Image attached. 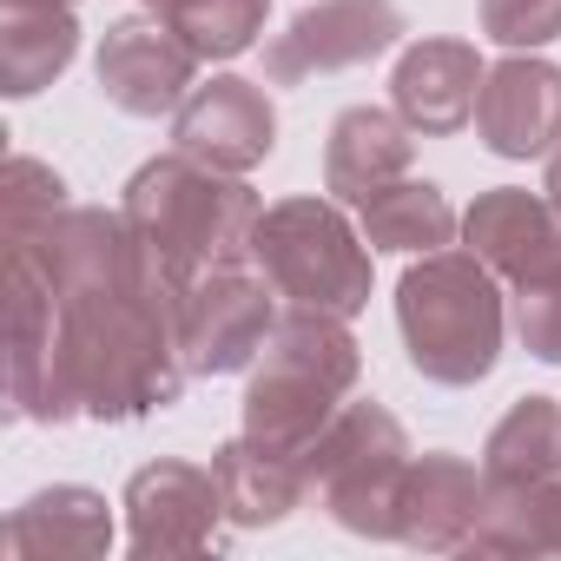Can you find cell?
<instances>
[{"instance_id": "obj_1", "label": "cell", "mask_w": 561, "mask_h": 561, "mask_svg": "<svg viewBox=\"0 0 561 561\" xmlns=\"http://www.w3.org/2000/svg\"><path fill=\"white\" fill-rule=\"evenodd\" d=\"M60 364L80 410L100 423H133L179 403L192 377L179 357V291L133 277L60 298Z\"/></svg>"}, {"instance_id": "obj_2", "label": "cell", "mask_w": 561, "mask_h": 561, "mask_svg": "<svg viewBox=\"0 0 561 561\" xmlns=\"http://www.w3.org/2000/svg\"><path fill=\"white\" fill-rule=\"evenodd\" d=\"M119 211L146 238V251L165 271L172 291H185L192 277H205L218 264H244L251 238H257V218H264L257 192L238 172H218V165H205L179 146L165 159H146L126 179Z\"/></svg>"}, {"instance_id": "obj_3", "label": "cell", "mask_w": 561, "mask_h": 561, "mask_svg": "<svg viewBox=\"0 0 561 561\" xmlns=\"http://www.w3.org/2000/svg\"><path fill=\"white\" fill-rule=\"evenodd\" d=\"M357 377H364V351L344 331V318L291 305L271 324L257 370L244 383V436L311 456L331 416L344 410V397L357 390Z\"/></svg>"}, {"instance_id": "obj_4", "label": "cell", "mask_w": 561, "mask_h": 561, "mask_svg": "<svg viewBox=\"0 0 561 561\" xmlns=\"http://www.w3.org/2000/svg\"><path fill=\"white\" fill-rule=\"evenodd\" d=\"M397 331L410 370L469 390L502 364V285L476 251H423L397 285Z\"/></svg>"}, {"instance_id": "obj_5", "label": "cell", "mask_w": 561, "mask_h": 561, "mask_svg": "<svg viewBox=\"0 0 561 561\" xmlns=\"http://www.w3.org/2000/svg\"><path fill=\"white\" fill-rule=\"evenodd\" d=\"M257 271L277 285V298L357 318L370 305V251L351 231L337 198H277L257 218L251 238Z\"/></svg>"}, {"instance_id": "obj_6", "label": "cell", "mask_w": 561, "mask_h": 561, "mask_svg": "<svg viewBox=\"0 0 561 561\" xmlns=\"http://www.w3.org/2000/svg\"><path fill=\"white\" fill-rule=\"evenodd\" d=\"M403 476H410V436L383 403H344L311 449L318 502L331 508L337 528L370 535V541H397Z\"/></svg>"}, {"instance_id": "obj_7", "label": "cell", "mask_w": 561, "mask_h": 561, "mask_svg": "<svg viewBox=\"0 0 561 561\" xmlns=\"http://www.w3.org/2000/svg\"><path fill=\"white\" fill-rule=\"evenodd\" d=\"M8 403L27 423L87 416L60 364V291L21 244H8Z\"/></svg>"}, {"instance_id": "obj_8", "label": "cell", "mask_w": 561, "mask_h": 561, "mask_svg": "<svg viewBox=\"0 0 561 561\" xmlns=\"http://www.w3.org/2000/svg\"><path fill=\"white\" fill-rule=\"evenodd\" d=\"M271 277L244 264H218L179 291V357L192 377H231L251 370L277 311H271Z\"/></svg>"}, {"instance_id": "obj_9", "label": "cell", "mask_w": 561, "mask_h": 561, "mask_svg": "<svg viewBox=\"0 0 561 561\" xmlns=\"http://www.w3.org/2000/svg\"><path fill=\"white\" fill-rule=\"evenodd\" d=\"M397 41H403L397 0H318V8H305L264 47V73L277 87H298V80H318V73L364 67V60L390 54Z\"/></svg>"}, {"instance_id": "obj_10", "label": "cell", "mask_w": 561, "mask_h": 561, "mask_svg": "<svg viewBox=\"0 0 561 561\" xmlns=\"http://www.w3.org/2000/svg\"><path fill=\"white\" fill-rule=\"evenodd\" d=\"M218 515H225V495H218V476L198 469V462H146L133 469L126 482V541L133 554H205L218 548Z\"/></svg>"}, {"instance_id": "obj_11", "label": "cell", "mask_w": 561, "mask_h": 561, "mask_svg": "<svg viewBox=\"0 0 561 561\" xmlns=\"http://www.w3.org/2000/svg\"><path fill=\"white\" fill-rule=\"evenodd\" d=\"M100 93L106 106L133 113V119H159V113H179L185 93H192V73H198V54L165 27V21H113L106 41H100Z\"/></svg>"}, {"instance_id": "obj_12", "label": "cell", "mask_w": 561, "mask_h": 561, "mask_svg": "<svg viewBox=\"0 0 561 561\" xmlns=\"http://www.w3.org/2000/svg\"><path fill=\"white\" fill-rule=\"evenodd\" d=\"M172 146L218 165V172H251L271 159L277 146V106L257 80H238V73H218L211 87H192L185 106L172 113Z\"/></svg>"}, {"instance_id": "obj_13", "label": "cell", "mask_w": 561, "mask_h": 561, "mask_svg": "<svg viewBox=\"0 0 561 561\" xmlns=\"http://www.w3.org/2000/svg\"><path fill=\"white\" fill-rule=\"evenodd\" d=\"M462 238L469 251L508 277V285H541V277H561V205L522 185H495L462 211Z\"/></svg>"}, {"instance_id": "obj_14", "label": "cell", "mask_w": 561, "mask_h": 561, "mask_svg": "<svg viewBox=\"0 0 561 561\" xmlns=\"http://www.w3.org/2000/svg\"><path fill=\"white\" fill-rule=\"evenodd\" d=\"M476 139L495 159H548L561 146V67L535 54H508L489 67L476 100Z\"/></svg>"}, {"instance_id": "obj_15", "label": "cell", "mask_w": 561, "mask_h": 561, "mask_svg": "<svg viewBox=\"0 0 561 561\" xmlns=\"http://www.w3.org/2000/svg\"><path fill=\"white\" fill-rule=\"evenodd\" d=\"M482 502H489V476L469 469L462 456H449V449L410 456V476L397 495V541L423 548V554H456V548H469Z\"/></svg>"}, {"instance_id": "obj_16", "label": "cell", "mask_w": 561, "mask_h": 561, "mask_svg": "<svg viewBox=\"0 0 561 561\" xmlns=\"http://www.w3.org/2000/svg\"><path fill=\"white\" fill-rule=\"evenodd\" d=\"M482 54L469 41H416L397 54V73H390V106L423 133V139H449L476 119V100H482Z\"/></svg>"}, {"instance_id": "obj_17", "label": "cell", "mask_w": 561, "mask_h": 561, "mask_svg": "<svg viewBox=\"0 0 561 561\" xmlns=\"http://www.w3.org/2000/svg\"><path fill=\"white\" fill-rule=\"evenodd\" d=\"M211 476H218V495H225V522H238V528H277V522H291L318 495L311 456L271 449L257 436L218 443L211 449Z\"/></svg>"}, {"instance_id": "obj_18", "label": "cell", "mask_w": 561, "mask_h": 561, "mask_svg": "<svg viewBox=\"0 0 561 561\" xmlns=\"http://www.w3.org/2000/svg\"><path fill=\"white\" fill-rule=\"evenodd\" d=\"M410 159H416V126L390 106H344L331 119V139H324V192L337 205H364L377 198L383 185L410 179Z\"/></svg>"}, {"instance_id": "obj_19", "label": "cell", "mask_w": 561, "mask_h": 561, "mask_svg": "<svg viewBox=\"0 0 561 561\" xmlns=\"http://www.w3.org/2000/svg\"><path fill=\"white\" fill-rule=\"evenodd\" d=\"M106 548H113V508L100 489H80V482L34 489L8 515V554L14 561H93Z\"/></svg>"}, {"instance_id": "obj_20", "label": "cell", "mask_w": 561, "mask_h": 561, "mask_svg": "<svg viewBox=\"0 0 561 561\" xmlns=\"http://www.w3.org/2000/svg\"><path fill=\"white\" fill-rule=\"evenodd\" d=\"M80 54V21L67 0H0V93L34 100Z\"/></svg>"}, {"instance_id": "obj_21", "label": "cell", "mask_w": 561, "mask_h": 561, "mask_svg": "<svg viewBox=\"0 0 561 561\" xmlns=\"http://www.w3.org/2000/svg\"><path fill=\"white\" fill-rule=\"evenodd\" d=\"M482 476L495 489L561 476V397H515L508 416L482 443Z\"/></svg>"}, {"instance_id": "obj_22", "label": "cell", "mask_w": 561, "mask_h": 561, "mask_svg": "<svg viewBox=\"0 0 561 561\" xmlns=\"http://www.w3.org/2000/svg\"><path fill=\"white\" fill-rule=\"evenodd\" d=\"M364 218V244L370 251H403V257H423V251H443L456 238V211L443 198V185L430 179H397L383 185L377 198L357 205Z\"/></svg>"}, {"instance_id": "obj_23", "label": "cell", "mask_w": 561, "mask_h": 561, "mask_svg": "<svg viewBox=\"0 0 561 561\" xmlns=\"http://www.w3.org/2000/svg\"><path fill=\"white\" fill-rule=\"evenodd\" d=\"M469 554H561V476L522 482V489L489 482Z\"/></svg>"}, {"instance_id": "obj_24", "label": "cell", "mask_w": 561, "mask_h": 561, "mask_svg": "<svg viewBox=\"0 0 561 561\" xmlns=\"http://www.w3.org/2000/svg\"><path fill=\"white\" fill-rule=\"evenodd\" d=\"M264 14H271V0H172L159 21H165L198 60H238V54L257 47Z\"/></svg>"}, {"instance_id": "obj_25", "label": "cell", "mask_w": 561, "mask_h": 561, "mask_svg": "<svg viewBox=\"0 0 561 561\" xmlns=\"http://www.w3.org/2000/svg\"><path fill=\"white\" fill-rule=\"evenodd\" d=\"M60 205H67V179H60L54 165H41V159L14 152V159H8V172H0V218H8V238H21V231L47 225Z\"/></svg>"}, {"instance_id": "obj_26", "label": "cell", "mask_w": 561, "mask_h": 561, "mask_svg": "<svg viewBox=\"0 0 561 561\" xmlns=\"http://www.w3.org/2000/svg\"><path fill=\"white\" fill-rule=\"evenodd\" d=\"M482 34L508 54H535L561 41V0H482Z\"/></svg>"}, {"instance_id": "obj_27", "label": "cell", "mask_w": 561, "mask_h": 561, "mask_svg": "<svg viewBox=\"0 0 561 561\" xmlns=\"http://www.w3.org/2000/svg\"><path fill=\"white\" fill-rule=\"evenodd\" d=\"M515 337L528 357L561 364V277H541V285H515Z\"/></svg>"}, {"instance_id": "obj_28", "label": "cell", "mask_w": 561, "mask_h": 561, "mask_svg": "<svg viewBox=\"0 0 561 561\" xmlns=\"http://www.w3.org/2000/svg\"><path fill=\"white\" fill-rule=\"evenodd\" d=\"M541 192H548V198H554V205H561V146H554V152H548V185H541Z\"/></svg>"}, {"instance_id": "obj_29", "label": "cell", "mask_w": 561, "mask_h": 561, "mask_svg": "<svg viewBox=\"0 0 561 561\" xmlns=\"http://www.w3.org/2000/svg\"><path fill=\"white\" fill-rule=\"evenodd\" d=\"M139 8H152V14H165V8H172V0H139Z\"/></svg>"}, {"instance_id": "obj_30", "label": "cell", "mask_w": 561, "mask_h": 561, "mask_svg": "<svg viewBox=\"0 0 561 561\" xmlns=\"http://www.w3.org/2000/svg\"><path fill=\"white\" fill-rule=\"evenodd\" d=\"M67 8H73V0H67Z\"/></svg>"}]
</instances>
